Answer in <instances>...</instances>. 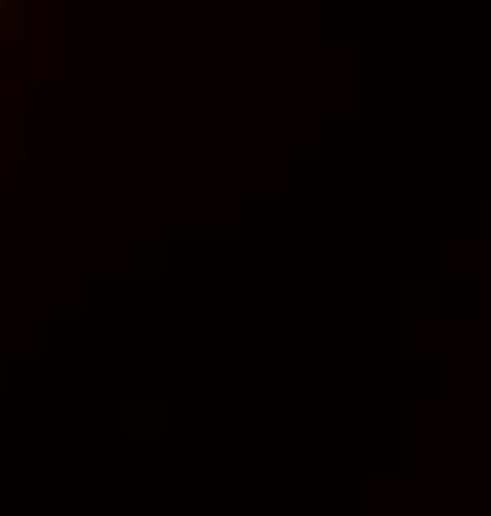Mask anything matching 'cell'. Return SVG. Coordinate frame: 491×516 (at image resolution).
I'll return each mask as SVG.
<instances>
[{"label":"cell","mask_w":491,"mask_h":516,"mask_svg":"<svg viewBox=\"0 0 491 516\" xmlns=\"http://www.w3.org/2000/svg\"><path fill=\"white\" fill-rule=\"evenodd\" d=\"M30 10H35V0H0V90H5V80H10V70H15V55H20Z\"/></svg>","instance_id":"obj_1"}]
</instances>
